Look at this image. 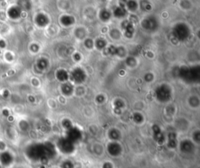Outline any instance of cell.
<instances>
[{"label": "cell", "instance_id": "1", "mask_svg": "<svg viewBox=\"0 0 200 168\" xmlns=\"http://www.w3.org/2000/svg\"><path fill=\"white\" fill-rule=\"evenodd\" d=\"M26 153L31 160L43 162L51 160L55 155V150L51 145L34 144L27 149Z\"/></svg>", "mask_w": 200, "mask_h": 168}, {"label": "cell", "instance_id": "2", "mask_svg": "<svg viewBox=\"0 0 200 168\" xmlns=\"http://www.w3.org/2000/svg\"><path fill=\"white\" fill-rule=\"evenodd\" d=\"M13 160V156L8 153V152H4L0 154V163L3 166H9L12 163Z\"/></svg>", "mask_w": 200, "mask_h": 168}, {"label": "cell", "instance_id": "3", "mask_svg": "<svg viewBox=\"0 0 200 168\" xmlns=\"http://www.w3.org/2000/svg\"><path fill=\"white\" fill-rule=\"evenodd\" d=\"M19 14H20V12H19L18 9H17V8H12L9 11V15L11 17H13V18L17 17Z\"/></svg>", "mask_w": 200, "mask_h": 168}]
</instances>
